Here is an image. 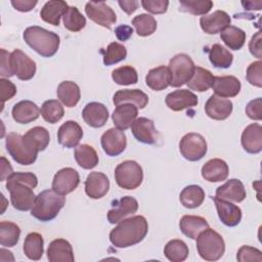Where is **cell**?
<instances>
[{
    "mask_svg": "<svg viewBox=\"0 0 262 262\" xmlns=\"http://www.w3.org/2000/svg\"><path fill=\"white\" fill-rule=\"evenodd\" d=\"M37 185L38 178L34 173L13 172L6 180V188L13 208L18 211L32 209L37 196L33 189Z\"/></svg>",
    "mask_w": 262,
    "mask_h": 262,
    "instance_id": "obj_1",
    "label": "cell"
},
{
    "mask_svg": "<svg viewBox=\"0 0 262 262\" xmlns=\"http://www.w3.org/2000/svg\"><path fill=\"white\" fill-rule=\"evenodd\" d=\"M147 231L148 224L145 217L137 215L120 221L110 232V241L114 247L124 249L139 244L146 236Z\"/></svg>",
    "mask_w": 262,
    "mask_h": 262,
    "instance_id": "obj_2",
    "label": "cell"
},
{
    "mask_svg": "<svg viewBox=\"0 0 262 262\" xmlns=\"http://www.w3.org/2000/svg\"><path fill=\"white\" fill-rule=\"evenodd\" d=\"M25 42L43 57L53 56L59 47L60 39L56 33L38 26H32L24 32Z\"/></svg>",
    "mask_w": 262,
    "mask_h": 262,
    "instance_id": "obj_3",
    "label": "cell"
},
{
    "mask_svg": "<svg viewBox=\"0 0 262 262\" xmlns=\"http://www.w3.org/2000/svg\"><path fill=\"white\" fill-rule=\"evenodd\" d=\"M66 204V198L53 189H45L37 196L31 215L36 219L46 222L54 219Z\"/></svg>",
    "mask_w": 262,
    "mask_h": 262,
    "instance_id": "obj_4",
    "label": "cell"
},
{
    "mask_svg": "<svg viewBox=\"0 0 262 262\" xmlns=\"http://www.w3.org/2000/svg\"><path fill=\"white\" fill-rule=\"evenodd\" d=\"M196 249L202 259L217 261L225 252V243L217 231L208 227L198 235Z\"/></svg>",
    "mask_w": 262,
    "mask_h": 262,
    "instance_id": "obj_5",
    "label": "cell"
},
{
    "mask_svg": "<svg viewBox=\"0 0 262 262\" xmlns=\"http://www.w3.org/2000/svg\"><path fill=\"white\" fill-rule=\"evenodd\" d=\"M194 68L195 66L189 55L179 53L173 56L168 66L170 73V86L180 87L186 84L191 79Z\"/></svg>",
    "mask_w": 262,
    "mask_h": 262,
    "instance_id": "obj_6",
    "label": "cell"
},
{
    "mask_svg": "<svg viewBox=\"0 0 262 262\" xmlns=\"http://www.w3.org/2000/svg\"><path fill=\"white\" fill-rule=\"evenodd\" d=\"M115 179L120 187L124 189H135L142 183V168L135 161H124L116 167Z\"/></svg>",
    "mask_w": 262,
    "mask_h": 262,
    "instance_id": "obj_7",
    "label": "cell"
},
{
    "mask_svg": "<svg viewBox=\"0 0 262 262\" xmlns=\"http://www.w3.org/2000/svg\"><path fill=\"white\" fill-rule=\"evenodd\" d=\"M5 145L8 154L17 164L28 166L37 160L38 151L32 149L26 143L23 136L15 132H10L7 134Z\"/></svg>",
    "mask_w": 262,
    "mask_h": 262,
    "instance_id": "obj_8",
    "label": "cell"
},
{
    "mask_svg": "<svg viewBox=\"0 0 262 262\" xmlns=\"http://www.w3.org/2000/svg\"><path fill=\"white\" fill-rule=\"evenodd\" d=\"M207 142L204 136L190 132L185 134L179 142V150L184 159L190 162L200 161L207 154Z\"/></svg>",
    "mask_w": 262,
    "mask_h": 262,
    "instance_id": "obj_9",
    "label": "cell"
},
{
    "mask_svg": "<svg viewBox=\"0 0 262 262\" xmlns=\"http://www.w3.org/2000/svg\"><path fill=\"white\" fill-rule=\"evenodd\" d=\"M87 16L95 24L111 29L117 21V16L112 7L103 1H89L85 5Z\"/></svg>",
    "mask_w": 262,
    "mask_h": 262,
    "instance_id": "obj_10",
    "label": "cell"
},
{
    "mask_svg": "<svg viewBox=\"0 0 262 262\" xmlns=\"http://www.w3.org/2000/svg\"><path fill=\"white\" fill-rule=\"evenodd\" d=\"M10 66L13 75L19 80H31L36 74V62L19 49L10 53Z\"/></svg>",
    "mask_w": 262,
    "mask_h": 262,
    "instance_id": "obj_11",
    "label": "cell"
},
{
    "mask_svg": "<svg viewBox=\"0 0 262 262\" xmlns=\"http://www.w3.org/2000/svg\"><path fill=\"white\" fill-rule=\"evenodd\" d=\"M100 143L103 151L107 156L117 157L126 149L127 138L123 130L110 128L101 135Z\"/></svg>",
    "mask_w": 262,
    "mask_h": 262,
    "instance_id": "obj_12",
    "label": "cell"
},
{
    "mask_svg": "<svg viewBox=\"0 0 262 262\" xmlns=\"http://www.w3.org/2000/svg\"><path fill=\"white\" fill-rule=\"evenodd\" d=\"M80 183L79 173L71 167L62 168L57 171L52 180V189L59 194L66 195L74 191Z\"/></svg>",
    "mask_w": 262,
    "mask_h": 262,
    "instance_id": "obj_13",
    "label": "cell"
},
{
    "mask_svg": "<svg viewBox=\"0 0 262 262\" xmlns=\"http://www.w3.org/2000/svg\"><path fill=\"white\" fill-rule=\"evenodd\" d=\"M138 210V202L130 195H126L113 202L112 209L107 212V220L111 224L119 223L125 217L136 213Z\"/></svg>",
    "mask_w": 262,
    "mask_h": 262,
    "instance_id": "obj_14",
    "label": "cell"
},
{
    "mask_svg": "<svg viewBox=\"0 0 262 262\" xmlns=\"http://www.w3.org/2000/svg\"><path fill=\"white\" fill-rule=\"evenodd\" d=\"M131 131L137 141L145 144H155L159 137L154 121L144 117L137 118L133 122L131 125Z\"/></svg>",
    "mask_w": 262,
    "mask_h": 262,
    "instance_id": "obj_15",
    "label": "cell"
},
{
    "mask_svg": "<svg viewBox=\"0 0 262 262\" xmlns=\"http://www.w3.org/2000/svg\"><path fill=\"white\" fill-rule=\"evenodd\" d=\"M166 105L174 111L179 112L185 108L196 106L198 96L188 89H178L167 94L165 98Z\"/></svg>",
    "mask_w": 262,
    "mask_h": 262,
    "instance_id": "obj_16",
    "label": "cell"
},
{
    "mask_svg": "<svg viewBox=\"0 0 262 262\" xmlns=\"http://www.w3.org/2000/svg\"><path fill=\"white\" fill-rule=\"evenodd\" d=\"M214 202L219 219L224 225L233 227L239 224L242 220V210L238 206L217 196H214Z\"/></svg>",
    "mask_w": 262,
    "mask_h": 262,
    "instance_id": "obj_17",
    "label": "cell"
},
{
    "mask_svg": "<svg viewBox=\"0 0 262 262\" xmlns=\"http://www.w3.org/2000/svg\"><path fill=\"white\" fill-rule=\"evenodd\" d=\"M233 104L229 99L219 97L217 95H211L206 104H205V112L206 115L217 121H222L227 119L232 113Z\"/></svg>",
    "mask_w": 262,
    "mask_h": 262,
    "instance_id": "obj_18",
    "label": "cell"
},
{
    "mask_svg": "<svg viewBox=\"0 0 262 262\" xmlns=\"http://www.w3.org/2000/svg\"><path fill=\"white\" fill-rule=\"evenodd\" d=\"M230 21L231 18L227 12L223 10H216L211 14L203 15L200 19V25L205 33L214 35L230 26Z\"/></svg>",
    "mask_w": 262,
    "mask_h": 262,
    "instance_id": "obj_19",
    "label": "cell"
},
{
    "mask_svg": "<svg viewBox=\"0 0 262 262\" xmlns=\"http://www.w3.org/2000/svg\"><path fill=\"white\" fill-rule=\"evenodd\" d=\"M83 137L82 127L75 121L64 122L57 131L58 143L67 148L76 147Z\"/></svg>",
    "mask_w": 262,
    "mask_h": 262,
    "instance_id": "obj_20",
    "label": "cell"
},
{
    "mask_svg": "<svg viewBox=\"0 0 262 262\" xmlns=\"http://www.w3.org/2000/svg\"><path fill=\"white\" fill-rule=\"evenodd\" d=\"M110 189V180L101 172H90L85 180V192L94 200L103 198Z\"/></svg>",
    "mask_w": 262,
    "mask_h": 262,
    "instance_id": "obj_21",
    "label": "cell"
},
{
    "mask_svg": "<svg viewBox=\"0 0 262 262\" xmlns=\"http://www.w3.org/2000/svg\"><path fill=\"white\" fill-rule=\"evenodd\" d=\"M82 117L85 123L90 127L100 128L105 125L108 119V111L104 104L92 101L84 106Z\"/></svg>",
    "mask_w": 262,
    "mask_h": 262,
    "instance_id": "obj_22",
    "label": "cell"
},
{
    "mask_svg": "<svg viewBox=\"0 0 262 262\" xmlns=\"http://www.w3.org/2000/svg\"><path fill=\"white\" fill-rule=\"evenodd\" d=\"M244 149L249 154H259L262 150V127L258 123L248 125L241 137Z\"/></svg>",
    "mask_w": 262,
    "mask_h": 262,
    "instance_id": "obj_23",
    "label": "cell"
},
{
    "mask_svg": "<svg viewBox=\"0 0 262 262\" xmlns=\"http://www.w3.org/2000/svg\"><path fill=\"white\" fill-rule=\"evenodd\" d=\"M49 262H74L75 257L71 244L64 238L53 239L47 249Z\"/></svg>",
    "mask_w": 262,
    "mask_h": 262,
    "instance_id": "obj_24",
    "label": "cell"
},
{
    "mask_svg": "<svg viewBox=\"0 0 262 262\" xmlns=\"http://www.w3.org/2000/svg\"><path fill=\"white\" fill-rule=\"evenodd\" d=\"M215 194V196L219 199L225 201H232L235 203L243 202L247 196V192L243 182L235 178L229 179L224 184L217 187Z\"/></svg>",
    "mask_w": 262,
    "mask_h": 262,
    "instance_id": "obj_25",
    "label": "cell"
},
{
    "mask_svg": "<svg viewBox=\"0 0 262 262\" xmlns=\"http://www.w3.org/2000/svg\"><path fill=\"white\" fill-rule=\"evenodd\" d=\"M215 95L219 97H234L242 88L239 80L234 76H217L214 77L212 85Z\"/></svg>",
    "mask_w": 262,
    "mask_h": 262,
    "instance_id": "obj_26",
    "label": "cell"
},
{
    "mask_svg": "<svg viewBox=\"0 0 262 262\" xmlns=\"http://www.w3.org/2000/svg\"><path fill=\"white\" fill-rule=\"evenodd\" d=\"M41 110L31 100H21L12 107L11 115L13 120L18 124H29L39 118Z\"/></svg>",
    "mask_w": 262,
    "mask_h": 262,
    "instance_id": "obj_27",
    "label": "cell"
},
{
    "mask_svg": "<svg viewBox=\"0 0 262 262\" xmlns=\"http://www.w3.org/2000/svg\"><path fill=\"white\" fill-rule=\"evenodd\" d=\"M138 108L132 103H123L117 105L112 114V120L115 126L120 130H126L131 127L137 119Z\"/></svg>",
    "mask_w": 262,
    "mask_h": 262,
    "instance_id": "obj_28",
    "label": "cell"
},
{
    "mask_svg": "<svg viewBox=\"0 0 262 262\" xmlns=\"http://www.w3.org/2000/svg\"><path fill=\"white\" fill-rule=\"evenodd\" d=\"M202 176L209 182H220L228 177L229 169L225 161L221 159L209 160L202 167Z\"/></svg>",
    "mask_w": 262,
    "mask_h": 262,
    "instance_id": "obj_29",
    "label": "cell"
},
{
    "mask_svg": "<svg viewBox=\"0 0 262 262\" xmlns=\"http://www.w3.org/2000/svg\"><path fill=\"white\" fill-rule=\"evenodd\" d=\"M69 8L66 1L62 0H50L47 1L40 11L41 18L52 26H58L60 23V17L63 16L64 12Z\"/></svg>",
    "mask_w": 262,
    "mask_h": 262,
    "instance_id": "obj_30",
    "label": "cell"
},
{
    "mask_svg": "<svg viewBox=\"0 0 262 262\" xmlns=\"http://www.w3.org/2000/svg\"><path fill=\"white\" fill-rule=\"evenodd\" d=\"M113 102L115 105L132 103L141 110L148 103V96L139 89H122L114 94Z\"/></svg>",
    "mask_w": 262,
    "mask_h": 262,
    "instance_id": "obj_31",
    "label": "cell"
},
{
    "mask_svg": "<svg viewBox=\"0 0 262 262\" xmlns=\"http://www.w3.org/2000/svg\"><path fill=\"white\" fill-rule=\"evenodd\" d=\"M208 227L209 223L201 216L184 215L179 221V228L181 232L191 239H196L198 235Z\"/></svg>",
    "mask_w": 262,
    "mask_h": 262,
    "instance_id": "obj_32",
    "label": "cell"
},
{
    "mask_svg": "<svg viewBox=\"0 0 262 262\" xmlns=\"http://www.w3.org/2000/svg\"><path fill=\"white\" fill-rule=\"evenodd\" d=\"M26 143L36 151L44 150L50 141V135L46 128L36 126L31 128L25 135H23Z\"/></svg>",
    "mask_w": 262,
    "mask_h": 262,
    "instance_id": "obj_33",
    "label": "cell"
},
{
    "mask_svg": "<svg viewBox=\"0 0 262 262\" xmlns=\"http://www.w3.org/2000/svg\"><path fill=\"white\" fill-rule=\"evenodd\" d=\"M56 94L67 107H74L81 97L80 87L73 81H62L57 86Z\"/></svg>",
    "mask_w": 262,
    "mask_h": 262,
    "instance_id": "obj_34",
    "label": "cell"
},
{
    "mask_svg": "<svg viewBox=\"0 0 262 262\" xmlns=\"http://www.w3.org/2000/svg\"><path fill=\"white\" fill-rule=\"evenodd\" d=\"M145 83L155 91L166 89L170 85V73L168 67L160 66L149 70L145 77Z\"/></svg>",
    "mask_w": 262,
    "mask_h": 262,
    "instance_id": "obj_35",
    "label": "cell"
},
{
    "mask_svg": "<svg viewBox=\"0 0 262 262\" xmlns=\"http://www.w3.org/2000/svg\"><path fill=\"white\" fill-rule=\"evenodd\" d=\"M205 200V191L200 185L191 184L185 186L180 194L179 201L181 205L187 209H194L200 207Z\"/></svg>",
    "mask_w": 262,
    "mask_h": 262,
    "instance_id": "obj_36",
    "label": "cell"
},
{
    "mask_svg": "<svg viewBox=\"0 0 262 262\" xmlns=\"http://www.w3.org/2000/svg\"><path fill=\"white\" fill-rule=\"evenodd\" d=\"M214 82L213 74L204 68L195 67L191 79L186 83L190 90L204 92L210 89Z\"/></svg>",
    "mask_w": 262,
    "mask_h": 262,
    "instance_id": "obj_37",
    "label": "cell"
},
{
    "mask_svg": "<svg viewBox=\"0 0 262 262\" xmlns=\"http://www.w3.org/2000/svg\"><path fill=\"white\" fill-rule=\"evenodd\" d=\"M74 157L77 164L86 170H90L96 167L99 161L96 150L88 144H80L76 146Z\"/></svg>",
    "mask_w": 262,
    "mask_h": 262,
    "instance_id": "obj_38",
    "label": "cell"
},
{
    "mask_svg": "<svg viewBox=\"0 0 262 262\" xmlns=\"http://www.w3.org/2000/svg\"><path fill=\"white\" fill-rule=\"evenodd\" d=\"M24 253L30 260H40L44 253V241L40 233L30 232L24 242Z\"/></svg>",
    "mask_w": 262,
    "mask_h": 262,
    "instance_id": "obj_39",
    "label": "cell"
},
{
    "mask_svg": "<svg viewBox=\"0 0 262 262\" xmlns=\"http://www.w3.org/2000/svg\"><path fill=\"white\" fill-rule=\"evenodd\" d=\"M220 38L229 49L239 50L246 42V33L237 27L228 26L220 32Z\"/></svg>",
    "mask_w": 262,
    "mask_h": 262,
    "instance_id": "obj_40",
    "label": "cell"
},
{
    "mask_svg": "<svg viewBox=\"0 0 262 262\" xmlns=\"http://www.w3.org/2000/svg\"><path fill=\"white\" fill-rule=\"evenodd\" d=\"M210 62L218 69H227L233 60L232 53L220 44H214L209 50Z\"/></svg>",
    "mask_w": 262,
    "mask_h": 262,
    "instance_id": "obj_41",
    "label": "cell"
},
{
    "mask_svg": "<svg viewBox=\"0 0 262 262\" xmlns=\"http://www.w3.org/2000/svg\"><path fill=\"white\" fill-rule=\"evenodd\" d=\"M188 247L181 239H171L169 241L165 248L164 254L169 261L172 262H182L188 256Z\"/></svg>",
    "mask_w": 262,
    "mask_h": 262,
    "instance_id": "obj_42",
    "label": "cell"
},
{
    "mask_svg": "<svg viewBox=\"0 0 262 262\" xmlns=\"http://www.w3.org/2000/svg\"><path fill=\"white\" fill-rule=\"evenodd\" d=\"M20 229L18 225L10 221L0 222V244L3 247H14L19 239Z\"/></svg>",
    "mask_w": 262,
    "mask_h": 262,
    "instance_id": "obj_43",
    "label": "cell"
},
{
    "mask_svg": "<svg viewBox=\"0 0 262 262\" xmlns=\"http://www.w3.org/2000/svg\"><path fill=\"white\" fill-rule=\"evenodd\" d=\"M63 26L71 32H79L86 26V18L76 6H69L62 16Z\"/></svg>",
    "mask_w": 262,
    "mask_h": 262,
    "instance_id": "obj_44",
    "label": "cell"
},
{
    "mask_svg": "<svg viewBox=\"0 0 262 262\" xmlns=\"http://www.w3.org/2000/svg\"><path fill=\"white\" fill-rule=\"evenodd\" d=\"M132 25L134 26L137 35L141 37L150 36L157 30V20L152 15L147 13L136 15L132 19Z\"/></svg>",
    "mask_w": 262,
    "mask_h": 262,
    "instance_id": "obj_45",
    "label": "cell"
},
{
    "mask_svg": "<svg viewBox=\"0 0 262 262\" xmlns=\"http://www.w3.org/2000/svg\"><path fill=\"white\" fill-rule=\"evenodd\" d=\"M63 115H64L63 106L56 99L46 100L41 106V116L46 122L50 124H55L58 121H60Z\"/></svg>",
    "mask_w": 262,
    "mask_h": 262,
    "instance_id": "obj_46",
    "label": "cell"
},
{
    "mask_svg": "<svg viewBox=\"0 0 262 262\" xmlns=\"http://www.w3.org/2000/svg\"><path fill=\"white\" fill-rule=\"evenodd\" d=\"M180 10L193 15H206L213 7V2L210 0H180Z\"/></svg>",
    "mask_w": 262,
    "mask_h": 262,
    "instance_id": "obj_47",
    "label": "cell"
},
{
    "mask_svg": "<svg viewBox=\"0 0 262 262\" xmlns=\"http://www.w3.org/2000/svg\"><path fill=\"white\" fill-rule=\"evenodd\" d=\"M127 56L126 47L119 42H112L107 45L103 53V63L112 66L124 60Z\"/></svg>",
    "mask_w": 262,
    "mask_h": 262,
    "instance_id": "obj_48",
    "label": "cell"
},
{
    "mask_svg": "<svg viewBox=\"0 0 262 262\" xmlns=\"http://www.w3.org/2000/svg\"><path fill=\"white\" fill-rule=\"evenodd\" d=\"M112 79L118 85H131L137 83L138 75L133 67L123 66L112 72Z\"/></svg>",
    "mask_w": 262,
    "mask_h": 262,
    "instance_id": "obj_49",
    "label": "cell"
},
{
    "mask_svg": "<svg viewBox=\"0 0 262 262\" xmlns=\"http://www.w3.org/2000/svg\"><path fill=\"white\" fill-rule=\"evenodd\" d=\"M246 78L251 85L258 88L262 87V62L260 59L250 63L247 69Z\"/></svg>",
    "mask_w": 262,
    "mask_h": 262,
    "instance_id": "obj_50",
    "label": "cell"
},
{
    "mask_svg": "<svg viewBox=\"0 0 262 262\" xmlns=\"http://www.w3.org/2000/svg\"><path fill=\"white\" fill-rule=\"evenodd\" d=\"M236 260L238 262H248V261H262V252L250 246H242L236 254Z\"/></svg>",
    "mask_w": 262,
    "mask_h": 262,
    "instance_id": "obj_51",
    "label": "cell"
},
{
    "mask_svg": "<svg viewBox=\"0 0 262 262\" xmlns=\"http://www.w3.org/2000/svg\"><path fill=\"white\" fill-rule=\"evenodd\" d=\"M141 5L146 11L152 14H161L167 11L169 1L168 0H142Z\"/></svg>",
    "mask_w": 262,
    "mask_h": 262,
    "instance_id": "obj_52",
    "label": "cell"
},
{
    "mask_svg": "<svg viewBox=\"0 0 262 262\" xmlns=\"http://www.w3.org/2000/svg\"><path fill=\"white\" fill-rule=\"evenodd\" d=\"M0 90H1V101H2V107H3L4 102L6 100L11 99L16 94V87L11 81L1 78L0 79Z\"/></svg>",
    "mask_w": 262,
    "mask_h": 262,
    "instance_id": "obj_53",
    "label": "cell"
},
{
    "mask_svg": "<svg viewBox=\"0 0 262 262\" xmlns=\"http://www.w3.org/2000/svg\"><path fill=\"white\" fill-rule=\"evenodd\" d=\"M261 107H262V99H261V97H257V98L251 100L247 104L246 114L250 119L260 121L262 119Z\"/></svg>",
    "mask_w": 262,
    "mask_h": 262,
    "instance_id": "obj_54",
    "label": "cell"
},
{
    "mask_svg": "<svg viewBox=\"0 0 262 262\" xmlns=\"http://www.w3.org/2000/svg\"><path fill=\"white\" fill-rule=\"evenodd\" d=\"M0 75L2 78H9L13 76L10 66V53L5 49H1V66H0Z\"/></svg>",
    "mask_w": 262,
    "mask_h": 262,
    "instance_id": "obj_55",
    "label": "cell"
},
{
    "mask_svg": "<svg viewBox=\"0 0 262 262\" xmlns=\"http://www.w3.org/2000/svg\"><path fill=\"white\" fill-rule=\"evenodd\" d=\"M249 50L252 55L260 59L262 57V49H261V32H257L252 36L249 42Z\"/></svg>",
    "mask_w": 262,
    "mask_h": 262,
    "instance_id": "obj_56",
    "label": "cell"
},
{
    "mask_svg": "<svg viewBox=\"0 0 262 262\" xmlns=\"http://www.w3.org/2000/svg\"><path fill=\"white\" fill-rule=\"evenodd\" d=\"M36 0H12L11 5L18 11L21 12H28L31 11L36 5H37Z\"/></svg>",
    "mask_w": 262,
    "mask_h": 262,
    "instance_id": "obj_57",
    "label": "cell"
},
{
    "mask_svg": "<svg viewBox=\"0 0 262 262\" xmlns=\"http://www.w3.org/2000/svg\"><path fill=\"white\" fill-rule=\"evenodd\" d=\"M117 38L120 41H127L133 34V29L128 25H120L115 29Z\"/></svg>",
    "mask_w": 262,
    "mask_h": 262,
    "instance_id": "obj_58",
    "label": "cell"
},
{
    "mask_svg": "<svg viewBox=\"0 0 262 262\" xmlns=\"http://www.w3.org/2000/svg\"><path fill=\"white\" fill-rule=\"evenodd\" d=\"M118 4L128 15H131L138 7V1L136 0H119Z\"/></svg>",
    "mask_w": 262,
    "mask_h": 262,
    "instance_id": "obj_59",
    "label": "cell"
},
{
    "mask_svg": "<svg viewBox=\"0 0 262 262\" xmlns=\"http://www.w3.org/2000/svg\"><path fill=\"white\" fill-rule=\"evenodd\" d=\"M1 176H0V180L4 181L7 180V178L13 173L12 171V167L10 165V163L6 160L5 157H1Z\"/></svg>",
    "mask_w": 262,
    "mask_h": 262,
    "instance_id": "obj_60",
    "label": "cell"
},
{
    "mask_svg": "<svg viewBox=\"0 0 262 262\" xmlns=\"http://www.w3.org/2000/svg\"><path fill=\"white\" fill-rule=\"evenodd\" d=\"M242 5L247 10H260L262 8V1H242Z\"/></svg>",
    "mask_w": 262,
    "mask_h": 262,
    "instance_id": "obj_61",
    "label": "cell"
}]
</instances>
